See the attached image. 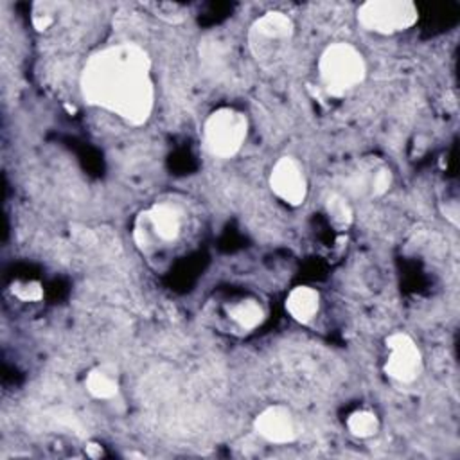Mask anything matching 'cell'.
Wrapping results in <instances>:
<instances>
[{"label": "cell", "mask_w": 460, "mask_h": 460, "mask_svg": "<svg viewBox=\"0 0 460 460\" xmlns=\"http://www.w3.org/2000/svg\"><path fill=\"white\" fill-rule=\"evenodd\" d=\"M81 95L128 124H144L155 106L151 58L135 43H119L90 56L81 72Z\"/></svg>", "instance_id": "cell-1"}, {"label": "cell", "mask_w": 460, "mask_h": 460, "mask_svg": "<svg viewBox=\"0 0 460 460\" xmlns=\"http://www.w3.org/2000/svg\"><path fill=\"white\" fill-rule=\"evenodd\" d=\"M367 63L363 54L350 43L336 41L323 49L318 58L320 90L327 97H341L365 81Z\"/></svg>", "instance_id": "cell-2"}, {"label": "cell", "mask_w": 460, "mask_h": 460, "mask_svg": "<svg viewBox=\"0 0 460 460\" xmlns=\"http://www.w3.org/2000/svg\"><path fill=\"white\" fill-rule=\"evenodd\" d=\"M248 135V119L234 108L212 111L203 124L205 149L216 158L235 156Z\"/></svg>", "instance_id": "cell-3"}, {"label": "cell", "mask_w": 460, "mask_h": 460, "mask_svg": "<svg viewBox=\"0 0 460 460\" xmlns=\"http://www.w3.org/2000/svg\"><path fill=\"white\" fill-rule=\"evenodd\" d=\"M356 18L365 31L395 34L410 29L419 20V11L408 0H368L358 7Z\"/></svg>", "instance_id": "cell-4"}, {"label": "cell", "mask_w": 460, "mask_h": 460, "mask_svg": "<svg viewBox=\"0 0 460 460\" xmlns=\"http://www.w3.org/2000/svg\"><path fill=\"white\" fill-rule=\"evenodd\" d=\"M183 226V210L171 201L155 203L138 214L135 223V243L138 248H149L155 241L172 243Z\"/></svg>", "instance_id": "cell-5"}, {"label": "cell", "mask_w": 460, "mask_h": 460, "mask_svg": "<svg viewBox=\"0 0 460 460\" xmlns=\"http://www.w3.org/2000/svg\"><path fill=\"white\" fill-rule=\"evenodd\" d=\"M295 25L293 20L280 13L270 11L257 18L250 29V49L257 59H275L289 43Z\"/></svg>", "instance_id": "cell-6"}, {"label": "cell", "mask_w": 460, "mask_h": 460, "mask_svg": "<svg viewBox=\"0 0 460 460\" xmlns=\"http://www.w3.org/2000/svg\"><path fill=\"white\" fill-rule=\"evenodd\" d=\"M388 358L385 374L399 383H413L422 372V354L406 332H394L386 338Z\"/></svg>", "instance_id": "cell-7"}, {"label": "cell", "mask_w": 460, "mask_h": 460, "mask_svg": "<svg viewBox=\"0 0 460 460\" xmlns=\"http://www.w3.org/2000/svg\"><path fill=\"white\" fill-rule=\"evenodd\" d=\"M270 189L286 205H302L307 196V180L298 160L293 156H280L271 167Z\"/></svg>", "instance_id": "cell-8"}, {"label": "cell", "mask_w": 460, "mask_h": 460, "mask_svg": "<svg viewBox=\"0 0 460 460\" xmlns=\"http://www.w3.org/2000/svg\"><path fill=\"white\" fill-rule=\"evenodd\" d=\"M255 433L270 444H291L300 435V426L291 410L273 404L262 410L253 420Z\"/></svg>", "instance_id": "cell-9"}, {"label": "cell", "mask_w": 460, "mask_h": 460, "mask_svg": "<svg viewBox=\"0 0 460 460\" xmlns=\"http://www.w3.org/2000/svg\"><path fill=\"white\" fill-rule=\"evenodd\" d=\"M320 309V295L309 286H296L286 296V311L298 323H309Z\"/></svg>", "instance_id": "cell-10"}, {"label": "cell", "mask_w": 460, "mask_h": 460, "mask_svg": "<svg viewBox=\"0 0 460 460\" xmlns=\"http://www.w3.org/2000/svg\"><path fill=\"white\" fill-rule=\"evenodd\" d=\"M86 392L99 399L108 401L119 395V376L111 365H101L92 368L84 377Z\"/></svg>", "instance_id": "cell-11"}, {"label": "cell", "mask_w": 460, "mask_h": 460, "mask_svg": "<svg viewBox=\"0 0 460 460\" xmlns=\"http://www.w3.org/2000/svg\"><path fill=\"white\" fill-rule=\"evenodd\" d=\"M230 320L243 331H252L264 320L262 305L253 298H244L228 307Z\"/></svg>", "instance_id": "cell-12"}, {"label": "cell", "mask_w": 460, "mask_h": 460, "mask_svg": "<svg viewBox=\"0 0 460 460\" xmlns=\"http://www.w3.org/2000/svg\"><path fill=\"white\" fill-rule=\"evenodd\" d=\"M325 210L331 225L338 230H347L354 219L352 207L341 194H331L325 201Z\"/></svg>", "instance_id": "cell-13"}, {"label": "cell", "mask_w": 460, "mask_h": 460, "mask_svg": "<svg viewBox=\"0 0 460 460\" xmlns=\"http://www.w3.org/2000/svg\"><path fill=\"white\" fill-rule=\"evenodd\" d=\"M347 429L356 438H370L379 429V419L368 410H358L347 417Z\"/></svg>", "instance_id": "cell-14"}, {"label": "cell", "mask_w": 460, "mask_h": 460, "mask_svg": "<svg viewBox=\"0 0 460 460\" xmlns=\"http://www.w3.org/2000/svg\"><path fill=\"white\" fill-rule=\"evenodd\" d=\"M147 9H151V13L167 22V23H181L185 22L187 18V7L181 5V4H172V2H151V4H146Z\"/></svg>", "instance_id": "cell-15"}, {"label": "cell", "mask_w": 460, "mask_h": 460, "mask_svg": "<svg viewBox=\"0 0 460 460\" xmlns=\"http://www.w3.org/2000/svg\"><path fill=\"white\" fill-rule=\"evenodd\" d=\"M11 293L23 302H38L43 298V288L36 280H20L11 286Z\"/></svg>", "instance_id": "cell-16"}, {"label": "cell", "mask_w": 460, "mask_h": 460, "mask_svg": "<svg viewBox=\"0 0 460 460\" xmlns=\"http://www.w3.org/2000/svg\"><path fill=\"white\" fill-rule=\"evenodd\" d=\"M392 185V172L388 167H377L370 180H368V189H370V194L372 196H383Z\"/></svg>", "instance_id": "cell-17"}, {"label": "cell", "mask_w": 460, "mask_h": 460, "mask_svg": "<svg viewBox=\"0 0 460 460\" xmlns=\"http://www.w3.org/2000/svg\"><path fill=\"white\" fill-rule=\"evenodd\" d=\"M52 23H54L52 13H49V11L45 9V5L36 4L34 13H32V25H34V29L40 31V32H43V31H47Z\"/></svg>", "instance_id": "cell-18"}]
</instances>
